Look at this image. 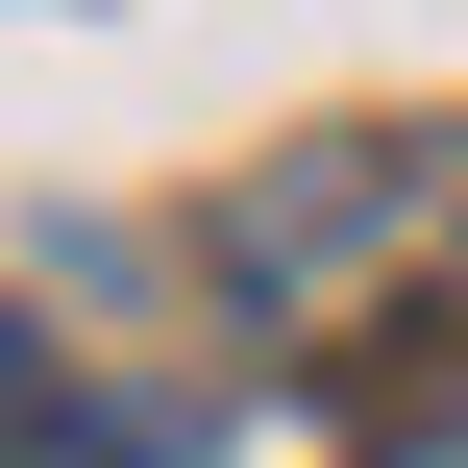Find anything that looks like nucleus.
Masks as SVG:
<instances>
[{
    "label": "nucleus",
    "mask_w": 468,
    "mask_h": 468,
    "mask_svg": "<svg viewBox=\"0 0 468 468\" xmlns=\"http://www.w3.org/2000/svg\"><path fill=\"white\" fill-rule=\"evenodd\" d=\"M395 222H420V148H321V173H247V197H222V247H247L271 296L346 271V247H395Z\"/></svg>",
    "instance_id": "f257e3e1"
},
{
    "label": "nucleus",
    "mask_w": 468,
    "mask_h": 468,
    "mask_svg": "<svg viewBox=\"0 0 468 468\" xmlns=\"http://www.w3.org/2000/svg\"><path fill=\"white\" fill-rule=\"evenodd\" d=\"M370 468H468V370H444V395H395V420H370Z\"/></svg>",
    "instance_id": "f03ea898"
},
{
    "label": "nucleus",
    "mask_w": 468,
    "mask_h": 468,
    "mask_svg": "<svg viewBox=\"0 0 468 468\" xmlns=\"http://www.w3.org/2000/svg\"><path fill=\"white\" fill-rule=\"evenodd\" d=\"M49 420H74V395H49V346H25V321H0V468L49 444Z\"/></svg>",
    "instance_id": "7ed1b4c3"
}]
</instances>
